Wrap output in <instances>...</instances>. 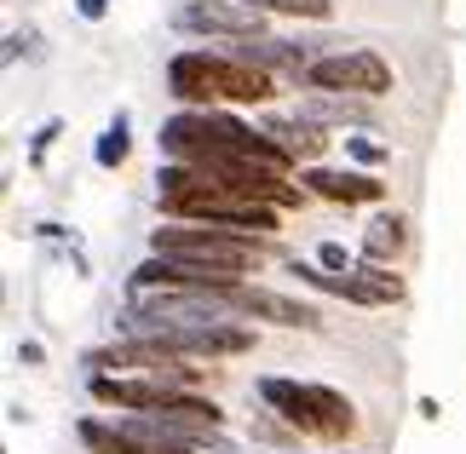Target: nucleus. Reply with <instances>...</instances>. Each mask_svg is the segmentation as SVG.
Instances as JSON below:
<instances>
[{
	"label": "nucleus",
	"mask_w": 466,
	"mask_h": 454,
	"mask_svg": "<svg viewBox=\"0 0 466 454\" xmlns=\"http://www.w3.org/2000/svg\"><path fill=\"white\" fill-rule=\"evenodd\" d=\"M161 156L167 161H265L277 173H294L299 161L271 133H254L225 110H178L161 121Z\"/></svg>",
	"instance_id": "1"
},
{
	"label": "nucleus",
	"mask_w": 466,
	"mask_h": 454,
	"mask_svg": "<svg viewBox=\"0 0 466 454\" xmlns=\"http://www.w3.org/2000/svg\"><path fill=\"white\" fill-rule=\"evenodd\" d=\"M167 93L185 104V110H219V104H271L277 76L259 64H248L242 52H173L167 64Z\"/></svg>",
	"instance_id": "2"
},
{
	"label": "nucleus",
	"mask_w": 466,
	"mask_h": 454,
	"mask_svg": "<svg viewBox=\"0 0 466 454\" xmlns=\"http://www.w3.org/2000/svg\"><path fill=\"white\" fill-rule=\"evenodd\" d=\"M259 403L277 414L289 431L299 438H322V443H339L357 431V409L346 391L334 386H299V379H259Z\"/></svg>",
	"instance_id": "3"
},
{
	"label": "nucleus",
	"mask_w": 466,
	"mask_h": 454,
	"mask_svg": "<svg viewBox=\"0 0 466 454\" xmlns=\"http://www.w3.org/2000/svg\"><path fill=\"white\" fill-rule=\"evenodd\" d=\"M150 253H167V259L185 265H208V270H230V277H248V270L265 265V242L225 225H190V219H167L150 230Z\"/></svg>",
	"instance_id": "4"
},
{
	"label": "nucleus",
	"mask_w": 466,
	"mask_h": 454,
	"mask_svg": "<svg viewBox=\"0 0 466 454\" xmlns=\"http://www.w3.org/2000/svg\"><path fill=\"white\" fill-rule=\"evenodd\" d=\"M306 86L311 93H351V98H380L391 93V64L369 46H351V52H322V58L306 69Z\"/></svg>",
	"instance_id": "5"
},
{
	"label": "nucleus",
	"mask_w": 466,
	"mask_h": 454,
	"mask_svg": "<svg viewBox=\"0 0 466 454\" xmlns=\"http://www.w3.org/2000/svg\"><path fill=\"white\" fill-rule=\"evenodd\" d=\"M178 35H225V41H254L265 29V12H254L248 0H185L173 12Z\"/></svg>",
	"instance_id": "6"
},
{
	"label": "nucleus",
	"mask_w": 466,
	"mask_h": 454,
	"mask_svg": "<svg viewBox=\"0 0 466 454\" xmlns=\"http://www.w3.org/2000/svg\"><path fill=\"white\" fill-rule=\"evenodd\" d=\"M138 339H156L161 351L173 357H242L254 351V328H242V322H196V328H156V334H138Z\"/></svg>",
	"instance_id": "7"
},
{
	"label": "nucleus",
	"mask_w": 466,
	"mask_h": 454,
	"mask_svg": "<svg viewBox=\"0 0 466 454\" xmlns=\"http://www.w3.org/2000/svg\"><path fill=\"white\" fill-rule=\"evenodd\" d=\"M230 311L237 317H254V322H277V328H317L322 311L317 305H299L289 294H271V288H254V282H237L230 288Z\"/></svg>",
	"instance_id": "8"
},
{
	"label": "nucleus",
	"mask_w": 466,
	"mask_h": 454,
	"mask_svg": "<svg viewBox=\"0 0 466 454\" xmlns=\"http://www.w3.org/2000/svg\"><path fill=\"white\" fill-rule=\"evenodd\" d=\"M299 185L322 196V202H346V207H369L386 196V185L374 173H339V167H299Z\"/></svg>",
	"instance_id": "9"
},
{
	"label": "nucleus",
	"mask_w": 466,
	"mask_h": 454,
	"mask_svg": "<svg viewBox=\"0 0 466 454\" xmlns=\"http://www.w3.org/2000/svg\"><path fill=\"white\" fill-rule=\"evenodd\" d=\"M237 52H242L248 64L271 69V76H294V81H306V69L322 58V52H311L306 41H277V35H254V41H237Z\"/></svg>",
	"instance_id": "10"
},
{
	"label": "nucleus",
	"mask_w": 466,
	"mask_h": 454,
	"mask_svg": "<svg viewBox=\"0 0 466 454\" xmlns=\"http://www.w3.org/2000/svg\"><path fill=\"white\" fill-rule=\"evenodd\" d=\"M259 133H271L282 150H289L294 161H306V167H317V156L334 144V138H329V126H317L311 116H265Z\"/></svg>",
	"instance_id": "11"
},
{
	"label": "nucleus",
	"mask_w": 466,
	"mask_h": 454,
	"mask_svg": "<svg viewBox=\"0 0 466 454\" xmlns=\"http://www.w3.org/2000/svg\"><path fill=\"white\" fill-rule=\"evenodd\" d=\"M299 282H311L317 294H334V299H351V305H391L380 288H374L363 270H351V277H339V270H322V265H306V259H294L289 265Z\"/></svg>",
	"instance_id": "12"
},
{
	"label": "nucleus",
	"mask_w": 466,
	"mask_h": 454,
	"mask_svg": "<svg viewBox=\"0 0 466 454\" xmlns=\"http://www.w3.org/2000/svg\"><path fill=\"white\" fill-rule=\"evenodd\" d=\"M299 116H311L317 126H369V98L351 93H311L299 104Z\"/></svg>",
	"instance_id": "13"
},
{
	"label": "nucleus",
	"mask_w": 466,
	"mask_h": 454,
	"mask_svg": "<svg viewBox=\"0 0 466 454\" xmlns=\"http://www.w3.org/2000/svg\"><path fill=\"white\" fill-rule=\"evenodd\" d=\"M403 247H409V225L398 219V213H380V219L369 225V236H363V259H374V265L398 259Z\"/></svg>",
	"instance_id": "14"
},
{
	"label": "nucleus",
	"mask_w": 466,
	"mask_h": 454,
	"mask_svg": "<svg viewBox=\"0 0 466 454\" xmlns=\"http://www.w3.org/2000/svg\"><path fill=\"white\" fill-rule=\"evenodd\" d=\"M133 156V133H127V110H116V121L104 126V138L93 144V161L98 167H121Z\"/></svg>",
	"instance_id": "15"
},
{
	"label": "nucleus",
	"mask_w": 466,
	"mask_h": 454,
	"mask_svg": "<svg viewBox=\"0 0 466 454\" xmlns=\"http://www.w3.org/2000/svg\"><path fill=\"white\" fill-rule=\"evenodd\" d=\"M248 6L271 17H306V24H329L334 17V0H248Z\"/></svg>",
	"instance_id": "16"
},
{
	"label": "nucleus",
	"mask_w": 466,
	"mask_h": 454,
	"mask_svg": "<svg viewBox=\"0 0 466 454\" xmlns=\"http://www.w3.org/2000/svg\"><path fill=\"white\" fill-rule=\"evenodd\" d=\"M357 259H363V253H346V242H322V247H317V265H322V270H339V277H351Z\"/></svg>",
	"instance_id": "17"
},
{
	"label": "nucleus",
	"mask_w": 466,
	"mask_h": 454,
	"mask_svg": "<svg viewBox=\"0 0 466 454\" xmlns=\"http://www.w3.org/2000/svg\"><path fill=\"white\" fill-rule=\"evenodd\" d=\"M58 133H64V121H46L41 133H35V144H29V167H41V161H46V150H52V138H58Z\"/></svg>",
	"instance_id": "18"
},
{
	"label": "nucleus",
	"mask_w": 466,
	"mask_h": 454,
	"mask_svg": "<svg viewBox=\"0 0 466 454\" xmlns=\"http://www.w3.org/2000/svg\"><path fill=\"white\" fill-rule=\"evenodd\" d=\"M346 150L357 161H369V167H374V161H386V144H374V138H346Z\"/></svg>",
	"instance_id": "19"
},
{
	"label": "nucleus",
	"mask_w": 466,
	"mask_h": 454,
	"mask_svg": "<svg viewBox=\"0 0 466 454\" xmlns=\"http://www.w3.org/2000/svg\"><path fill=\"white\" fill-rule=\"evenodd\" d=\"M76 12L86 17V24H98V17H104V12H110V0H76Z\"/></svg>",
	"instance_id": "20"
},
{
	"label": "nucleus",
	"mask_w": 466,
	"mask_h": 454,
	"mask_svg": "<svg viewBox=\"0 0 466 454\" xmlns=\"http://www.w3.org/2000/svg\"><path fill=\"white\" fill-rule=\"evenodd\" d=\"M46 351H41V345H35V339H24V345H17V362H41Z\"/></svg>",
	"instance_id": "21"
}]
</instances>
